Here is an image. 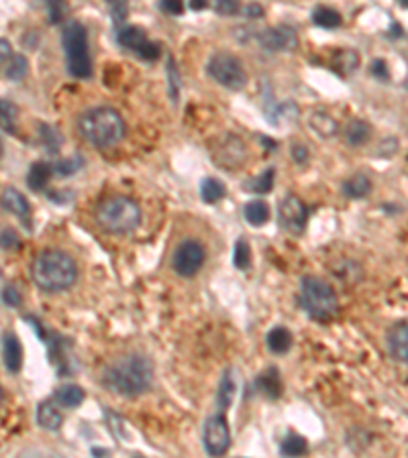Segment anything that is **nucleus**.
I'll use <instances>...</instances> for the list:
<instances>
[{
    "label": "nucleus",
    "mask_w": 408,
    "mask_h": 458,
    "mask_svg": "<svg viewBox=\"0 0 408 458\" xmlns=\"http://www.w3.org/2000/svg\"><path fill=\"white\" fill-rule=\"evenodd\" d=\"M154 381V364L143 355H125L104 369L102 383L109 391L123 397H135L149 389Z\"/></svg>",
    "instance_id": "obj_1"
},
{
    "label": "nucleus",
    "mask_w": 408,
    "mask_h": 458,
    "mask_svg": "<svg viewBox=\"0 0 408 458\" xmlns=\"http://www.w3.org/2000/svg\"><path fill=\"white\" fill-rule=\"evenodd\" d=\"M31 277L39 289L56 293V291L70 289L76 284L78 265L68 253L49 248V250H43L35 257V261L31 265Z\"/></svg>",
    "instance_id": "obj_2"
},
{
    "label": "nucleus",
    "mask_w": 408,
    "mask_h": 458,
    "mask_svg": "<svg viewBox=\"0 0 408 458\" xmlns=\"http://www.w3.org/2000/svg\"><path fill=\"white\" fill-rule=\"evenodd\" d=\"M80 134L98 149H106L117 145L125 136V122L117 110L106 108V106H97L86 110L78 118Z\"/></svg>",
    "instance_id": "obj_3"
},
{
    "label": "nucleus",
    "mask_w": 408,
    "mask_h": 458,
    "mask_svg": "<svg viewBox=\"0 0 408 458\" xmlns=\"http://www.w3.org/2000/svg\"><path fill=\"white\" fill-rule=\"evenodd\" d=\"M97 222L109 234H129L141 224V208L131 198L113 196L98 204Z\"/></svg>",
    "instance_id": "obj_4"
},
{
    "label": "nucleus",
    "mask_w": 408,
    "mask_h": 458,
    "mask_svg": "<svg viewBox=\"0 0 408 458\" xmlns=\"http://www.w3.org/2000/svg\"><path fill=\"white\" fill-rule=\"evenodd\" d=\"M300 304L312 320L327 322L339 312V300L335 289L319 277L307 275L300 281Z\"/></svg>",
    "instance_id": "obj_5"
},
{
    "label": "nucleus",
    "mask_w": 408,
    "mask_h": 458,
    "mask_svg": "<svg viewBox=\"0 0 408 458\" xmlns=\"http://www.w3.org/2000/svg\"><path fill=\"white\" fill-rule=\"evenodd\" d=\"M63 49H66V59H68V70L74 77L86 79L92 74V63H90V53H88V33L84 25L78 20H72L63 29Z\"/></svg>",
    "instance_id": "obj_6"
},
{
    "label": "nucleus",
    "mask_w": 408,
    "mask_h": 458,
    "mask_svg": "<svg viewBox=\"0 0 408 458\" xmlns=\"http://www.w3.org/2000/svg\"><path fill=\"white\" fill-rule=\"evenodd\" d=\"M209 74L214 82L229 90H241L247 84V74L241 65V61L229 53H216L209 61Z\"/></svg>",
    "instance_id": "obj_7"
},
{
    "label": "nucleus",
    "mask_w": 408,
    "mask_h": 458,
    "mask_svg": "<svg viewBox=\"0 0 408 458\" xmlns=\"http://www.w3.org/2000/svg\"><path fill=\"white\" fill-rule=\"evenodd\" d=\"M204 248L198 241H184L175 248L172 265L180 277H192L204 265Z\"/></svg>",
    "instance_id": "obj_8"
},
{
    "label": "nucleus",
    "mask_w": 408,
    "mask_h": 458,
    "mask_svg": "<svg viewBox=\"0 0 408 458\" xmlns=\"http://www.w3.org/2000/svg\"><path fill=\"white\" fill-rule=\"evenodd\" d=\"M204 448L211 457H221L229 450L231 446V430L227 426V420L223 414L211 416L206 424H204Z\"/></svg>",
    "instance_id": "obj_9"
},
{
    "label": "nucleus",
    "mask_w": 408,
    "mask_h": 458,
    "mask_svg": "<svg viewBox=\"0 0 408 458\" xmlns=\"http://www.w3.org/2000/svg\"><path fill=\"white\" fill-rule=\"evenodd\" d=\"M280 224L292 234H302L307 227V206L296 198L288 196L280 202Z\"/></svg>",
    "instance_id": "obj_10"
},
{
    "label": "nucleus",
    "mask_w": 408,
    "mask_h": 458,
    "mask_svg": "<svg viewBox=\"0 0 408 458\" xmlns=\"http://www.w3.org/2000/svg\"><path fill=\"white\" fill-rule=\"evenodd\" d=\"M259 43L268 51H292L298 47V35L292 27L280 25L259 33Z\"/></svg>",
    "instance_id": "obj_11"
},
{
    "label": "nucleus",
    "mask_w": 408,
    "mask_h": 458,
    "mask_svg": "<svg viewBox=\"0 0 408 458\" xmlns=\"http://www.w3.org/2000/svg\"><path fill=\"white\" fill-rule=\"evenodd\" d=\"M388 348L396 361L408 364V322H400L390 330Z\"/></svg>",
    "instance_id": "obj_12"
},
{
    "label": "nucleus",
    "mask_w": 408,
    "mask_h": 458,
    "mask_svg": "<svg viewBox=\"0 0 408 458\" xmlns=\"http://www.w3.org/2000/svg\"><path fill=\"white\" fill-rule=\"evenodd\" d=\"M2 359H4V367L11 373H19L20 364H23V346L17 336L13 334L2 336Z\"/></svg>",
    "instance_id": "obj_13"
},
{
    "label": "nucleus",
    "mask_w": 408,
    "mask_h": 458,
    "mask_svg": "<svg viewBox=\"0 0 408 458\" xmlns=\"http://www.w3.org/2000/svg\"><path fill=\"white\" fill-rule=\"evenodd\" d=\"M2 208L6 212H11V214H15L20 220L29 218V214H31L29 202L15 188H6V190L2 191Z\"/></svg>",
    "instance_id": "obj_14"
},
{
    "label": "nucleus",
    "mask_w": 408,
    "mask_h": 458,
    "mask_svg": "<svg viewBox=\"0 0 408 458\" xmlns=\"http://www.w3.org/2000/svg\"><path fill=\"white\" fill-rule=\"evenodd\" d=\"M235 391H237V381H235V375L231 369H227L221 377L218 383V393H216V403L221 409H229L231 403L235 400Z\"/></svg>",
    "instance_id": "obj_15"
},
{
    "label": "nucleus",
    "mask_w": 408,
    "mask_h": 458,
    "mask_svg": "<svg viewBox=\"0 0 408 458\" xmlns=\"http://www.w3.org/2000/svg\"><path fill=\"white\" fill-rule=\"evenodd\" d=\"M37 421H39L41 428H45V430H59L61 428V414H59V409L51 403V401H43L39 403V407H37Z\"/></svg>",
    "instance_id": "obj_16"
},
{
    "label": "nucleus",
    "mask_w": 408,
    "mask_h": 458,
    "mask_svg": "<svg viewBox=\"0 0 408 458\" xmlns=\"http://www.w3.org/2000/svg\"><path fill=\"white\" fill-rule=\"evenodd\" d=\"M255 387L261 389L268 397L278 400V397L282 395V379H280L278 369H270V371H266L264 375H259L257 381H255Z\"/></svg>",
    "instance_id": "obj_17"
},
{
    "label": "nucleus",
    "mask_w": 408,
    "mask_h": 458,
    "mask_svg": "<svg viewBox=\"0 0 408 458\" xmlns=\"http://www.w3.org/2000/svg\"><path fill=\"white\" fill-rule=\"evenodd\" d=\"M51 173H54V167H51L49 163H43V161L33 163L31 170H29V175H27V184H29V188L35 191H41L45 186H47Z\"/></svg>",
    "instance_id": "obj_18"
},
{
    "label": "nucleus",
    "mask_w": 408,
    "mask_h": 458,
    "mask_svg": "<svg viewBox=\"0 0 408 458\" xmlns=\"http://www.w3.org/2000/svg\"><path fill=\"white\" fill-rule=\"evenodd\" d=\"M54 400L61 407H70V409L78 407L80 403L84 401V389L78 387V385H61L58 391H56Z\"/></svg>",
    "instance_id": "obj_19"
},
{
    "label": "nucleus",
    "mask_w": 408,
    "mask_h": 458,
    "mask_svg": "<svg viewBox=\"0 0 408 458\" xmlns=\"http://www.w3.org/2000/svg\"><path fill=\"white\" fill-rule=\"evenodd\" d=\"M268 346H270V350L276 352V355L288 352L292 346V334L284 326H276L273 330H270V334H268Z\"/></svg>",
    "instance_id": "obj_20"
},
{
    "label": "nucleus",
    "mask_w": 408,
    "mask_h": 458,
    "mask_svg": "<svg viewBox=\"0 0 408 458\" xmlns=\"http://www.w3.org/2000/svg\"><path fill=\"white\" fill-rule=\"evenodd\" d=\"M245 220L252 224V227H261V224H266L268 222V218H270V206L266 204V202H261V200H253L249 202L247 206H245Z\"/></svg>",
    "instance_id": "obj_21"
},
{
    "label": "nucleus",
    "mask_w": 408,
    "mask_h": 458,
    "mask_svg": "<svg viewBox=\"0 0 408 458\" xmlns=\"http://www.w3.org/2000/svg\"><path fill=\"white\" fill-rule=\"evenodd\" d=\"M118 43L123 45V47H127V49H131V51H139L145 43H147V37H145V33L141 31V29H137V27H125V29H120V33H118Z\"/></svg>",
    "instance_id": "obj_22"
},
{
    "label": "nucleus",
    "mask_w": 408,
    "mask_h": 458,
    "mask_svg": "<svg viewBox=\"0 0 408 458\" xmlns=\"http://www.w3.org/2000/svg\"><path fill=\"white\" fill-rule=\"evenodd\" d=\"M311 127L314 133L325 136V139L335 136L337 131H339V125H337L329 115H325V113H314V115L311 116Z\"/></svg>",
    "instance_id": "obj_23"
},
{
    "label": "nucleus",
    "mask_w": 408,
    "mask_h": 458,
    "mask_svg": "<svg viewBox=\"0 0 408 458\" xmlns=\"http://www.w3.org/2000/svg\"><path fill=\"white\" fill-rule=\"evenodd\" d=\"M369 190H371V182L364 173H357V175L350 177L343 186L345 196H350V198H364V196H368Z\"/></svg>",
    "instance_id": "obj_24"
},
{
    "label": "nucleus",
    "mask_w": 408,
    "mask_h": 458,
    "mask_svg": "<svg viewBox=\"0 0 408 458\" xmlns=\"http://www.w3.org/2000/svg\"><path fill=\"white\" fill-rule=\"evenodd\" d=\"M4 63V77L13 79V82H20L23 77L27 76V59L25 56H11Z\"/></svg>",
    "instance_id": "obj_25"
},
{
    "label": "nucleus",
    "mask_w": 408,
    "mask_h": 458,
    "mask_svg": "<svg viewBox=\"0 0 408 458\" xmlns=\"http://www.w3.org/2000/svg\"><path fill=\"white\" fill-rule=\"evenodd\" d=\"M312 20L323 27V29H335L341 25V15L337 11H333L329 6H319L314 13H312Z\"/></svg>",
    "instance_id": "obj_26"
},
{
    "label": "nucleus",
    "mask_w": 408,
    "mask_h": 458,
    "mask_svg": "<svg viewBox=\"0 0 408 458\" xmlns=\"http://www.w3.org/2000/svg\"><path fill=\"white\" fill-rule=\"evenodd\" d=\"M345 136H347V143H350V145L359 147V145H364V143L368 141L369 127L364 120H351L350 125H347Z\"/></svg>",
    "instance_id": "obj_27"
},
{
    "label": "nucleus",
    "mask_w": 408,
    "mask_h": 458,
    "mask_svg": "<svg viewBox=\"0 0 408 458\" xmlns=\"http://www.w3.org/2000/svg\"><path fill=\"white\" fill-rule=\"evenodd\" d=\"M200 196H202L204 202L214 204V202H218V200L225 196V188H223V184H218L213 177H206V179H202V184H200Z\"/></svg>",
    "instance_id": "obj_28"
},
{
    "label": "nucleus",
    "mask_w": 408,
    "mask_h": 458,
    "mask_svg": "<svg viewBox=\"0 0 408 458\" xmlns=\"http://www.w3.org/2000/svg\"><path fill=\"white\" fill-rule=\"evenodd\" d=\"M304 450H307V440L302 438V436H298V434L286 436L284 442H282V446H280V452L284 457H300Z\"/></svg>",
    "instance_id": "obj_29"
},
{
    "label": "nucleus",
    "mask_w": 408,
    "mask_h": 458,
    "mask_svg": "<svg viewBox=\"0 0 408 458\" xmlns=\"http://www.w3.org/2000/svg\"><path fill=\"white\" fill-rule=\"evenodd\" d=\"M252 263V248L247 245V241L239 238L235 243V250H233V265L237 269H247Z\"/></svg>",
    "instance_id": "obj_30"
},
{
    "label": "nucleus",
    "mask_w": 408,
    "mask_h": 458,
    "mask_svg": "<svg viewBox=\"0 0 408 458\" xmlns=\"http://www.w3.org/2000/svg\"><path fill=\"white\" fill-rule=\"evenodd\" d=\"M273 188V170L264 172L257 179H253V184L249 186V190H253L255 193H268Z\"/></svg>",
    "instance_id": "obj_31"
},
{
    "label": "nucleus",
    "mask_w": 408,
    "mask_h": 458,
    "mask_svg": "<svg viewBox=\"0 0 408 458\" xmlns=\"http://www.w3.org/2000/svg\"><path fill=\"white\" fill-rule=\"evenodd\" d=\"M39 134H41V139H43V143H45V147H47V151L58 153L59 143H61L59 134L56 133L54 129H49L47 125H41Z\"/></svg>",
    "instance_id": "obj_32"
},
{
    "label": "nucleus",
    "mask_w": 408,
    "mask_h": 458,
    "mask_svg": "<svg viewBox=\"0 0 408 458\" xmlns=\"http://www.w3.org/2000/svg\"><path fill=\"white\" fill-rule=\"evenodd\" d=\"M357 63H359V58H357L355 51H341V53H339V65L343 68L345 74L355 72V70H357Z\"/></svg>",
    "instance_id": "obj_33"
},
{
    "label": "nucleus",
    "mask_w": 408,
    "mask_h": 458,
    "mask_svg": "<svg viewBox=\"0 0 408 458\" xmlns=\"http://www.w3.org/2000/svg\"><path fill=\"white\" fill-rule=\"evenodd\" d=\"M214 8L218 15H225V17H231L239 11V0H216L214 2Z\"/></svg>",
    "instance_id": "obj_34"
},
{
    "label": "nucleus",
    "mask_w": 408,
    "mask_h": 458,
    "mask_svg": "<svg viewBox=\"0 0 408 458\" xmlns=\"http://www.w3.org/2000/svg\"><path fill=\"white\" fill-rule=\"evenodd\" d=\"M80 167V159H63L54 165V172L59 173V175H72L74 172H78Z\"/></svg>",
    "instance_id": "obj_35"
},
{
    "label": "nucleus",
    "mask_w": 408,
    "mask_h": 458,
    "mask_svg": "<svg viewBox=\"0 0 408 458\" xmlns=\"http://www.w3.org/2000/svg\"><path fill=\"white\" fill-rule=\"evenodd\" d=\"M2 302H4L6 305H11V307L20 305L19 289H17L15 286H4V289H2Z\"/></svg>",
    "instance_id": "obj_36"
},
{
    "label": "nucleus",
    "mask_w": 408,
    "mask_h": 458,
    "mask_svg": "<svg viewBox=\"0 0 408 458\" xmlns=\"http://www.w3.org/2000/svg\"><path fill=\"white\" fill-rule=\"evenodd\" d=\"M47 6H49V17L51 23H58L66 13V0H47Z\"/></svg>",
    "instance_id": "obj_37"
},
{
    "label": "nucleus",
    "mask_w": 408,
    "mask_h": 458,
    "mask_svg": "<svg viewBox=\"0 0 408 458\" xmlns=\"http://www.w3.org/2000/svg\"><path fill=\"white\" fill-rule=\"evenodd\" d=\"M168 74H170V96L174 98V102L178 100V90H180V82H178V72L172 58L168 61Z\"/></svg>",
    "instance_id": "obj_38"
},
{
    "label": "nucleus",
    "mask_w": 408,
    "mask_h": 458,
    "mask_svg": "<svg viewBox=\"0 0 408 458\" xmlns=\"http://www.w3.org/2000/svg\"><path fill=\"white\" fill-rule=\"evenodd\" d=\"M161 11L168 15H182L184 2L182 0H161Z\"/></svg>",
    "instance_id": "obj_39"
},
{
    "label": "nucleus",
    "mask_w": 408,
    "mask_h": 458,
    "mask_svg": "<svg viewBox=\"0 0 408 458\" xmlns=\"http://www.w3.org/2000/svg\"><path fill=\"white\" fill-rule=\"evenodd\" d=\"M137 56L143 59H147V61H152V59H157V56H159V47L157 45H154V43H145L139 51H137Z\"/></svg>",
    "instance_id": "obj_40"
},
{
    "label": "nucleus",
    "mask_w": 408,
    "mask_h": 458,
    "mask_svg": "<svg viewBox=\"0 0 408 458\" xmlns=\"http://www.w3.org/2000/svg\"><path fill=\"white\" fill-rule=\"evenodd\" d=\"M11 122H13V104L8 100H2V129L11 131Z\"/></svg>",
    "instance_id": "obj_41"
},
{
    "label": "nucleus",
    "mask_w": 408,
    "mask_h": 458,
    "mask_svg": "<svg viewBox=\"0 0 408 458\" xmlns=\"http://www.w3.org/2000/svg\"><path fill=\"white\" fill-rule=\"evenodd\" d=\"M19 245V238H17V234L13 232L11 229H4L2 230V248L6 250V248H13Z\"/></svg>",
    "instance_id": "obj_42"
},
{
    "label": "nucleus",
    "mask_w": 408,
    "mask_h": 458,
    "mask_svg": "<svg viewBox=\"0 0 408 458\" xmlns=\"http://www.w3.org/2000/svg\"><path fill=\"white\" fill-rule=\"evenodd\" d=\"M245 15H247L249 19H259V17H264V8H261L259 4H249V6L245 8Z\"/></svg>",
    "instance_id": "obj_43"
},
{
    "label": "nucleus",
    "mask_w": 408,
    "mask_h": 458,
    "mask_svg": "<svg viewBox=\"0 0 408 458\" xmlns=\"http://www.w3.org/2000/svg\"><path fill=\"white\" fill-rule=\"evenodd\" d=\"M292 155H294V159H296L298 163L307 161V157H309V153H307V149H304L302 145H294V147H292Z\"/></svg>",
    "instance_id": "obj_44"
},
{
    "label": "nucleus",
    "mask_w": 408,
    "mask_h": 458,
    "mask_svg": "<svg viewBox=\"0 0 408 458\" xmlns=\"http://www.w3.org/2000/svg\"><path fill=\"white\" fill-rule=\"evenodd\" d=\"M371 72H373V74H376L378 77L388 76V72H386V63H382V61H373V65H371Z\"/></svg>",
    "instance_id": "obj_45"
},
{
    "label": "nucleus",
    "mask_w": 408,
    "mask_h": 458,
    "mask_svg": "<svg viewBox=\"0 0 408 458\" xmlns=\"http://www.w3.org/2000/svg\"><path fill=\"white\" fill-rule=\"evenodd\" d=\"M8 56H11V45H8L6 39H2V61H6Z\"/></svg>",
    "instance_id": "obj_46"
},
{
    "label": "nucleus",
    "mask_w": 408,
    "mask_h": 458,
    "mask_svg": "<svg viewBox=\"0 0 408 458\" xmlns=\"http://www.w3.org/2000/svg\"><path fill=\"white\" fill-rule=\"evenodd\" d=\"M206 0H190V8H194V11H200V8H206Z\"/></svg>",
    "instance_id": "obj_47"
},
{
    "label": "nucleus",
    "mask_w": 408,
    "mask_h": 458,
    "mask_svg": "<svg viewBox=\"0 0 408 458\" xmlns=\"http://www.w3.org/2000/svg\"><path fill=\"white\" fill-rule=\"evenodd\" d=\"M106 2H109V4H111L115 11H117V13H120V11H123V6H125V0H106Z\"/></svg>",
    "instance_id": "obj_48"
},
{
    "label": "nucleus",
    "mask_w": 408,
    "mask_h": 458,
    "mask_svg": "<svg viewBox=\"0 0 408 458\" xmlns=\"http://www.w3.org/2000/svg\"><path fill=\"white\" fill-rule=\"evenodd\" d=\"M92 454H109V450H102V448H94Z\"/></svg>",
    "instance_id": "obj_49"
},
{
    "label": "nucleus",
    "mask_w": 408,
    "mask_h": 458,
    "mask_svg": "<svg viewBox=\"0 0 408 458\" xmlns=\"http://www.w3.org/2000/svg\"><path fill=\"white\" fill-rule=\"evenodd\" d=\"M398 2H400L402 6H407V8H408V0H398Z\"/></svg>",
    "instance_id": "obj_50"
}]
</instances>
